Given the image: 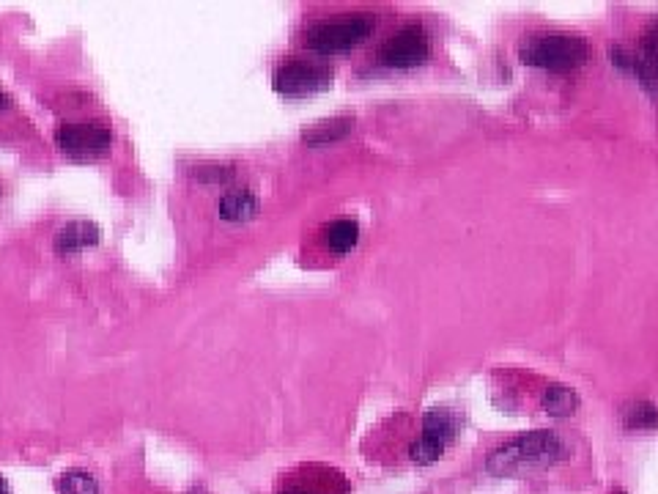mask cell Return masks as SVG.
<instances>
[{
  "mask_svg": "<svg viewBox=\"0 0 658 494\" xmlns=\"http://www.w3.org/2000/svg\"><path fill=\"white\" fill-rule=\"evenodd\" d=\"M373 28H376L373 14H343L338 20H321L310 25L305 44L319 55L349 53L371 36Z\"/></svg>",
  "mask_w": 658,
  "mask_h": 494,
  "instance_id": "obj_3",
  "label": "cell"
},
{
  "mask_svg": "<svg viewBox=\"0 0 658 494\" xmlns=\"http://www.w3.org/2000/svg\"><path fill=\"white\" fill-rule=\"evenodd\" d=\"M541 404L552 418H568V415H574L576 409H579V396H576L574 387L549 385L543 390Z\"/></svg>",
  "mask_w": 658,
  "mask_h": 494,
  "instance_id": "obj_11",
  "label": "cell"
},
{
  "mask_svg": "<svg viewBox=\"0 0 658 494\" xmlns=\"http://www.w3.org/2000/svg\"><path fill=\"white\" fill-rule=\"evenodd\" d=\"M55 143L72 160H96L113 146V132L105 124H64L55 132Z\"/></svg>",
  "mask_w": 658,
  "mask_h": 494,
  "instance_id": "obj_6",
  "label": "cell"
},
{
  "mask_svg": "<svg viewBox=\"0 0 658 494\" xmlns=\"http://www.w3.org/2000/svg\"><path fill=\"white\" fill-rule=\"evenodd\" d=\"M458 423H461V420H458V415L453 409H445V407L428 409L423 418V437H431V440L447 445V442L456 437Z\"/></svg>",
  "mask_w": 658,
  "mask_h": 494,
  "instance_id": "obj_9",
  "label": "cell"
},
{
  "mask_svg": "<svg viewBox=\"0 0 658 494\" xmlns=\"http://www.w3.org/2000/svg\"><path fill=\"white\" fill-rule=\"evenodd\" d=\"M99 228L94 223H69L55 234V250L58 253H80L85 247H94L99 242Z\"/></svg>",
  "mask_w": 658,
  "mask_h": 494,
  "instance_id": "obj_8",
  "label": "cell"
},
{
  "mask_svg": "<svg viewBox=\"0 0 658 494\" xmlns=\"http://www.w3.org/2000/svg\"><path fill=\"white\" fill-rule=\"evenodd\" d=\"M431 53V42L423 25H404L401 31H395L387 42L379 47V64L387 69H414L423 66Z\"/></svg>",
  "mask_w": 658,
  "mask_h": 494,
  "instance_id": "obj_5",
  "label": "cell"
},
{
  "mask_svg": "<svg viewBox=\"0 0 658 494\" xmlns=\"http://www.w3.org/2000/svg\"><path fill=\"white\" fill-rule=\"evenodd\" d=\"M332 77L335 69L321 61H305V58H291L283 66H277L275 83L277 94H286V97H310V94H319L324 88L332 86Z\"/></svg>",
  "mask_w": 658,
  "mask_h": 494,
  "instance_id": "obj_4",
  "label": "cell"
},
{
  "mask_svg": "<svg viewBox=\"0 0 658 494\" xmlns=\"http://www.w3.org/2000/svg\"><path fill=\"white\" fill-rule=\"evenodd\" d=\"M521 64L546 69V72H574L587 64L590 47L582 36L571 33H549V36H535L519 50Z\"/></svg>",
  "mask_w": 658,
  "mask_h": 494,
  "instance_id": "obj_2",
  "label": "cell"
},
{
  "mask_svg": "<svg viewBox=\"0 0 658 494\" xmlns=\"http://www.w3.org/2000/svg\"><path fill=\"white\" fill-rule=\"evenodd\" d=\"M442 453H445V445L442 442L431 440V437H420L417 442H412V448H409V456H412L414 464H434L442 459Z\"/></svg>",
  "mask_w": 658,
  "mask_h": 494,
  "instance_id": "obj_15",
  "label": "cell"
},
{
  "mask_svg": "<svg viewBox=\"0 0 658 494\" xmlns=\"http://www.w3.org/2000/svg\"><path fill=\"white\" fill-rule=\"evenodd\" d=\"M0 108H9V97L3 91H0Z\"/></svg>",
  "mask_w": 658,
  "mask_h": 494,
  "instance_id": "obj_16",
  "label": "cell"
},
{
  "mask_svg": "<svg viewBox=\"0 0 658 494\" xmlns=\"http://www.w3.org/2000/svg\"><path fill=\"white\" fill-rule=\"evenodd\" d=\"M58 492L61 494H99V484L94 481V475L80 473V470H72V473L61 475V481H58Z\"/></svg>",
  "mask_w": 658,
  "mask_h": 494,
  "instance_id": "obj_14",
  "label": "cell"
},
{
  "mask_svg": "<svg viewBox=\"0 0 658 494\" xmlns=\"http://www.w3.org/2000/svg\"><path fill=\"white\" fill-rule=\"evenodd\" d=\"M354 127V121L351 119H332L324 121V124H316V127L305 129V135L302 140L310 143V146H324V143H332V140L346 138Z\"/></svg>",
  "mask_w": 658,
  "mask_h": 494,
  "instance_id": "obj_12",
  "label": "cell"
},
{
  "mask_svg": "<svg viewBox=\"0 0 658 494\" xmlns=\"http://www.w3.org/2000/svg\"><path fill=\"white\" fill-rule=\"evenodd\" d=\"M360 242V226L354 220H335L324 228V245L332 250V253H351Z\"/></svg>",
  "mask_w": 658,
  "mask_h": 494,
  "instance_id": "obj_10",
  "label": "cell"
},
{
  "mask_svg": "<svg viewBox=\"0 0 658 494\" xmlns=\"http://www.w3.org/2000/svg\"><path fill=\"white\" fill-rule=\"evenodd\" d=\"M217 212L228 223H247L258 215V198L250 190H231L220 198Z\"/></svg>",
  "mask_w": 658,
  "mask_h": 494,
  "instance_id": "obj_7",
  "label": "cell"
},
{
  "mask_svg": "<svg viewBox=\"0 0 658 494\" xmlns=\"http://www.w3.org/2000/svg\"><path fill=\"white\" fill-rule=\"evenodd\" d=\"M568 456L565 442L554 431H530L516 440H508L491 453L486 470L497 478H516L549 470Z\"/></svg>",
  "mask_w": 658,
  "mask_h": 494,
  "instance_id": "obj_1",
  "label": "cell"
},
{
  "mask_svg": "<svg viewBox=\"0 0 658 494\" xmlns=\"http://www.w3.org/2000/svg\"><path fill=\"white\" fill-rule=\"evenodd\" d=\"M626 429L653 431L658 429V407L650 401H637L626 409Z\"/></svg>",
  "mask_w": 658,
  "mask_h": 494,
  "instance_id": "obj_13",
  "label": "cell"
},
{
  "mask_svg": "<svg viewBox=\"0 0 658 494\" xmlns=\"http://www.w3.org/2000/svg\"><path fill=\"white\" fill-rule=\"evenodd\" d=\"M0 494H11V492H9V484H6V481H3V478H0Z\"/></svg>",
  "mask_w": 658,
  "mask_h": 494,
  "instance_id": "obj_17",
  "label": "cell"
}]
</instances>
